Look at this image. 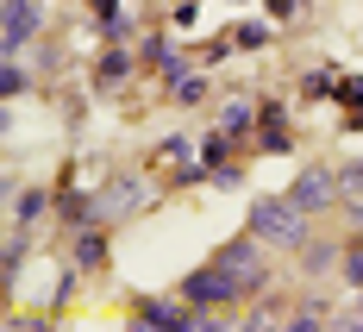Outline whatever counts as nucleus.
Listing matches in <instances>:
<instances>
[{"label":"nucleus","mask_w":363,"mask_h":332,"mask_svg":"<svg viewBox=\"0 0 363 332\" xmlns=\"http://www.w3.org/2000/svg\"><path fill=\"white\" fill-rule=\"evenodd\" d=\"M251 232L263 245H276V251H301L307 245V214L289 194H269V201H251Z\"/></svg>","instance_id":"obj_1"},{"label":"nucleus","mask_w":363,"mask_h":332,"mask_svg":"<svg viewBox=\"0 0 363 332\" xmlns=\"http://www.w3.org/2000/svg\"><path fill=\"white\" fill-rule=\"evenodd\" d=\"M182 301H194V307H238L245 301V282L225 263H194L182 276Z\"/></svg>","instance_id":"obj_2"},{"label":"nucleus","mask_w":363,"mask_h":332,"mask_svg":"<svg viewBox=\"0 0 363 332\" xmlns=\"http://www.w3.org/2000/svg\"><path fill=\"white\" fill-rule=\"evenodd\" d=\"M213 263H225V270L245 282V295H263V289H269V263H263V238H257V232L232 238V245H219Z\"/></svg>","instance_id":"obj_3"},{"label":"nucleus","mask_w":363,"mask_h":332,"mask_svg":"<svg viewBox=\"0 0 363 332\" xmlns=\"http://www.w3.org/2000/svg\"><path fill=\"white\" fill-rule=\"evenodd\" d=\"M138 326L150 332H213L219 320L207 314V307H194V301H138Z\"/></svg>","instance_id":"obj_4"},{"label":"nucleus","mask_w":363,"mask_h":332,"mask_svg":"<svg viewBox=\"0 0 363 332\" xmlns=\"http://www.w3.org/2000/svg\"><path fill=\"white\" fill-rule=\"evenodd\" d=\"M289 201L301 214H326V207L345 201V182H338V170H320V163H313V170H301L289 182Z\"/></svg>","instance_id":"obj_5"},{"label":"nucleus","mask_w":363,"mask_h":332,"mask_svg":"<svg viewBox=\"0 0 363 332\" xmlns=\"http://www.w3.org/2000/svg\"><path fill=\"white\" fill-rule=\"evenodd\" d=\"M32 38H44V6H38V0H6L0 44H6V50H26Z\"/></svg>","instance_id":"obj_6"},{"label":"nucleus","mask_w":363,"mask_h":332,"mask_svg":"<svg viewBox=\"0 0 363 332\" xmlns=\"http://www.w3.org/2000/svg\"><path fill=\"white\" fill-rule=\"evenodd\" d=\"M132 70H138V57H132L125 44H107V50L94 57V88H119Z\"/></svg>","instance_id":"obj_7"},{"label":"nucleus","mask_w":363,"mask_h":332,"mask_svg":"<svg viewBox=\"0 0 363 332\" xmlns=\"http://www.w3.org/2000/svg\"><path fill=\"white\" fill-rule=\"evenodd\" d=\"M32 88V70L19 63V50H6V63H0V101H19Z\"/></svg>","instance_id":"obj_8"},{"label":"nucleus","mask_w":363,"mask_h":332,"mask_svg":"<svg viewBox=\"0 0 363 332\" xmlns=\"http://www.w3.org/2000/svg\"><path fill=\"white\" fill-rule=\"evenodd\" d=\"M75 270H88V276L107 270V238H101V232H82V238H75Z\"/></svg>","instance_id":"obj_9"},{"label":"nucleus","mask_w":363,"mask_h":332,"mask_svg":"<svg viewBox=\"0 0 363 332\" xmlns=\"http://www.w3.org/2000/svg\"><path fill=\"white\" fill-rule=\"evenodd\" d=\"M44 214H50V194H44V188H26V194H19V207H13V226H19V232H32Z\"/></svg>","instance_id":"obj_10"},{"label":"nucleus","mask_w":363,"mask_h":332,"mask_svg":"<svg viewBox=\"0 0 363 332\" xmlns=\"http://www.w3.org/2000/svg\"><path fill=\"white\" fill-rule=\"evenodd\" d=\"M263 150H289V113L263 107Z\"/></svg>","instance_id":"obj_11"},{"label":"nucleus","mask_w":363,"mask_h":332,"mask_svg":"<svg viewBox=\"0 0 363 332\" xmlns=\"http://www.w3.org/2000/svg\"><path fill=\"white\" fill-rule=\"evenodd\" d=\"M219 126H225V132H232V138H238V132H245V138H251V126H257V107H251V101H232V107L219 113Z\"/></svg>","instance_id":"obj_12"},{"label":"nucleus","mask_w":363,"mask_h":332,"mask_svg":"<svg viewBox=\"0 0 363 332\" xmlns=\"http://www.w3.org/2000/svg\"><path fill=\"white\" fill-rule=\"evenodd\" d=\"M282 326H289V332H313V326H326V307H320V301H301Z\"/></svg>","instance_id":"obj_13"},{"label":"nucleus","mask_w":363,"mask_h":332,"mask_svg":"<svg viewBox=\"0 0 363 332\" xmlns=\"http://www.w3.org/2000/svg\"><path fill=\"white\" fill-rule=\"evenodd\" d=\"M338 276H345V289H357V295H363V238L351 245V251H345V263H338Z\"/></svg>","instance_id":"obj_14"},{"label":"nucleus","mask_w":363,"mask_h":332,"mask_svg":"<svg viewBox=\"0 0 363 332\" xmlns=\"http://www.w3.org/2000/svg\"><path fill=\"white\" fill-rule=\"evenodd\" d=\"M169 94H176V101H188V107H194V101H207V82H201V75H188V70H182L176 82H169Z\"/></svg>","instance_id":"obj_15"},{"label":"nucleus","mask_w":363,"mask_h":332,"mask_svg":"<svg viewBox=\"0 0 363 332\" xmlns=\"http://www.w3.org/2000/svg\"><path fill=\"white\" fill-rule=\"evenodd\" d=\"M294 258H301V270H307V276H320V270H332V251H326V245H301Z\"/></svg>","instance_id":"obj_16"},{"label":"nucleus","mask_w":363,"mask_h":332,"mask_svg":"<svg viewBox=\"0 0 363 332\" xmlns=\"http://www.w3.org/2000/svg\"><path fill=\"white\" fill-rule=\"evenodd\" d=\"M101 38H107V44H125V38H132V19H125V13H107V19H101Z\"/></svg>","instance_id":"obj_17"},{"label":"nucleus","mask_w":363,"mask_h":332,"mask_svg":"<svg viewBox=\"0 0 363 332\" xmlns=\"http://www.w3.org/2000/svg\"><path fill=\"white\" fill-rule=\"evenodd\" d=\"M338 182H345V188H363V157H351V163L338 170Z\"/></svg>","instance_id":"obj_18"},{"label":"nucleus","mask_w":363,"mask_h":332,"mask_svg":"<svg viewBox=\"0 0 363 332\" xmlns=\"http://www.w3.org/2000/svg\"><path fill=\"white\" fill-rule=\"evenodd\" d=\"M213 182H219V188H238V182H245V170H232V163H219V170H213Z\"/></svg>","instance_id":"obj_19"},{"label":"nucleus","mask_w":363,"mask_h":332,"mask_svg":"<svg viewBox=\"0 0 363 332\" xmlns=\"http://www.w3.org/2000/svg\"><path fill=\"white\" fill-rule=\"evenodd\" d=\"M338 101H351V107H363V82H345V88H338Z\"/></svg>","instance_id":"obj_20"}]
</instances>
